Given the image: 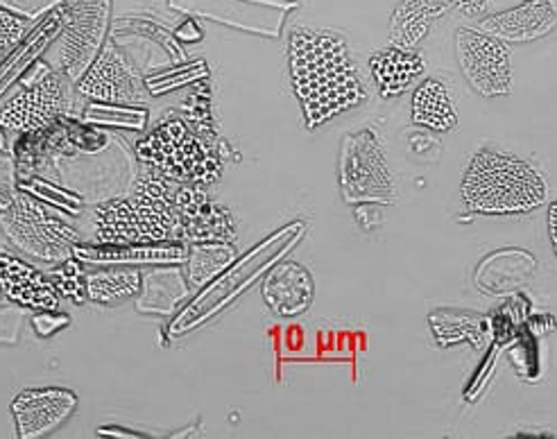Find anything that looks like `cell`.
Returning <instances> with one entry per match:
<instances>
[{
	"label": "cell",
	"instance_id": "cell-33",
	"mask_svg": "<svg viewBox=\"0 0 557 439\" xmlns=\"http://www.w3.org/2000/svg\"><path fill=\"white\" fill-rule=\"evenodd\" d=\"M18 193V168L10 150L0 152V211L8 209Z\"/></svg>",
	"mask_w": 557,
	"mask_h": 439
},
{
	"label": "cell",
	"instance_id": "cell-9",
	"mask_svg": "<svg viewBox=\"0 0 557 439\" xmlns=\"http://www.w3.org/2000/svg\"><path fill=\"white\" fill-rule=\"evenodd\" d=\"M60 10L64 18L60 71L75 85L107 43L111 0H62Z\"/></svg>",
	"mask_w": 557,
	"mask_h": 439
},
{
	"label": "cell",
	"instance_id": "cell-2",
	"mask_svg": "<svg viewBox=\"0 0 557 439\" xmlns=\"http://www.w3.org/2000/svg\"><path fill=\"white\" fill-rule=\"evenodd\" d=\"M460 198L469 213L525 215L548 200V186L525 159L483 148L471 156L462 175Z\"/></svg>",
	"mask_w": 557,
	"mask_h": 439
},
{
	"label": "cell",
	"instance_id": "cell-26",
	"mask_svg": "<svg viewBox=\"0 0 557 439\" xmlns=\"http://www.w3.org/2000/svg\"><path fill=\"white\" fill-rule=\"evenodd\" d=\"M431 331L442 347H454L469 342L473 347H481L483 334V317L473 313L460 311H437L431 315Z\"/></svg>",
	"mask_w": 557,
	"mask_h": 439
},
{
	"label": "cell",
	"instance_id": "cell-8",
	"mask_svg": "<svg viewBox=\"0 0 557 439\" xmlns=\"http://www.w3.org/2000/svg\"><path fill=\"white\" fill-rule=\"evenodd\" d=\"M341 193L347 204H395L397 181L372 129L347 134L338 161Z\"/></svg>",
	"mask_w": 557,
	"mask_h": 439
},
{
	"label": "cell",
	"instance_id": "cell-29",
	"mask_svg": "<svg viewBox=\"0 0 557 439\" xmlns=\"http://www.w3.org/2000/svg\"><path fill=\"white\" fill-rule=\"evenodd\" d=\"M180 116L195 129L198 134L207 136V139L218 141V129L213 121V106H211V89H209V79L195 85L193 91L184 98Z\"/></svg>",
	"mask_w": 557,
	"mask_h": 439
},
{
	"label": "cell",
	"instance_id": "cell-20",
	"mask_svg": "<svg viewBox=\"0 0 557 439\" xmlns=\"http://www.w3.org/2000/svg\"><path fill=\"white\" fill-rule=\"evenodd\" d=\"M426 71V62L417 48H401L389 46L376 50L370 58V73L374 77V85L379 96L385 100H393L410 91L417 79Z\"/></svg>",
	"mask_w": 557,
	"mask_h": 439
},
{
	"label": "cell",
	"instance_id": "cell-19",
	"mask_svg": "<svg viewBox=\"0 0 557 439\" xmlns=\"http://www.w3.org/2000/svg\"><path fill=\"white\" fill-rule=\"evenodd\" d=\"M64 33V18L62 10L54 8L46 16L33 23L25 37L5 54L0 62V98H3L14 85L23 79V75L30 71L41 54L50 48L54 39H60Z\"/></svg>",
	"mask_w": 557,
	"mask_h": 439
},
{
	"label": "cell",
	"instance_id": "cell-31",
	"mask_svg": "<svg viewBox=\"0 0 557 439\" xmlns=\"http://www.w3.org/2000/svg\"><path fill=\"white\" fill-rule=\"evenodd\" d=\"M33 23L35 21H27L0 5V62H3L5 54L25 37Z\"/></svg>",
	"mask_w": 557,
	"mask_h": 439
},
{
	"label": "cell",
	"instance_id": "cell-27",
	"mask_svg": "<svg viewBox=\"0 0 557 439\" xmlns=\"http://www.w3.org/2000/svg\"><path fill=\"white\" fill-rule=\"evenodd\" d=\"M18 190L37 198L39 202L62 211L64 215H79L87 209V200L75 190L46 175H18Z\"/></svg>",
	"mask_w": 557,
	"mask_h": 439
},
{
	"label": "cell",
	"instance_id": "cell-37",
	"mask_svg": "<svg viewBox=\"0 0 557 439\" xmlns=\"http://www.w3.org/2000/svg\"><path fill=\"white\" fill-rule=\"evenodd\" d=\"M546 223H548V238L553 244V252L557 259V200L548 204V215H546Z\"/></svg>",
	"mask_w": 557,
	"mask_h": 439
},
{
	"label": "cell",
	"instance_id": "cell-11",
	"mask_svg": "<svg viewBox=\"0 0 557 439\" xmlns=\"http://www.w3.org/2000/svg\"><path fill=\"white\" fill-rule=\"evenodd\" d=\"M75 93L91 102L146 104V77L116 41H107L87 73L75 81Z\"/></svg>",
	"mask_w": 557,
	"mask_h": 439
},
{
	"label": "cell",
	"instance_id": "cell-38",
	"mask_svg": "<svg viewBox=\"0 0 557 439\" xmlns=\"http://www.w3.org/2000/svg\"><path fill=\"white\" fill-rule=\"evenodd\" d=\"M5 150H10L8 148V131L0 127V152H5Z\"/></svg>",
	"mask_w": 557,
	"mask_h": 439
},
{
	"label": "cell",
	"instance_id": "cell-39",
	"mask_svg": "<svg viewBox=\"0 0 557 439\" xmlns=\"http://www.w3.org/2000/svg\"><path fill=\"white\" fill-rule=\"evenodd\" d=\"M0 304H5V297H3V292H0Z\"/></svg>",
	"mask_w": 557,
	"mask_h": 439
},
{
	"label": "cell",
	"instance_id": "cell-7",
	"mask_svg": "<svg viewBox=\"0 0 557 439\" xmlns=\"http://www.w3.org/2000/svg\"><path fill=\"white\" fill-rule=\"evenodd\" d=\"M138 173L134 146L129 148L116 134L114 143L100 152H71L62 156L50 173V179L75 190L94 204L129 193Z\"/></svg>",
	"mask_w": 557,
	"mask_h": 439
},
{
	"label": "cell",
	"instance_id": "cell-17",
	"mask_svg": "<svg viewBox=\"0 0 557 439\" xmlns=\"http://www.w3.org/2000/svg\"><path fill=\"white\" fill-rule=\"evenodd\" d=\"M265 306L276 317H297L313 304L315 284L311 272L295 261L276 263L261 286Z\"/></svg>",
	"mask_w": 557,
	"mask_h": 439
},
{
	"label": "cell",
	"instance_id": "cell-23",
	"mask_svg": "<svg viewBox=\"0 0 557 439\" xmlns=\"http://www.w3.org/2000/svg\"><path fill=\"white\" fill-rule=\"evenodd\" d=\"M144 272L138 267L104 265L87 269V294L91 304L116 306L141 292Z\"/></svg>",
	"mask_w": 557,
	"mask_h": 439
},
{
	"label": "cell",
	"instance_id": "cell-14",
	"mask_svg": "<svg viewBox=\"0 0 557 439\" xmlns=\"http://www.w3.org/2000/svg\"><path fill=\"white\" fill-rule=\"evenodd\" d=\"M188 254L186 242H132V244H104L79 240L73 247V256L87 267H138L152 265H182Z\"/></svg>",
	"mask_w": 557,
	"mask_h": 439
},
{
	"label": "cell",
	"instance_id": "cell-5",
	"mask_svg": "<svg viewBox=\"0 0 557 439\" xmlns=\"http://www.w3.org/2000/svg\"><path fill=\"white\" fill-rule=\"evenodd\" d=\"M94 242H182L177 213L171 202L125 193L94 204Z\"/></svg>",
	"mask_w": 557,
	"mask_h": 439
},
{
	"label": "cell",
	"instance_id": "cell-32",
	"mask_svg": "<svg viewBox=\"0 0 557 439\" xmlns=\"http://www.w3.org/2000/svg\"><path fill=\"white\" fill-rule=\"evenodd\" d=\"M27 313H30V311H25L16 304H10V301L0 304V347L18 344Z\"/></svg>",
	"mask_w": 557,
	"mask_h": 439
},
{
	"label": "cell",
	"instance_id": "cell-10",
	"mask_svg": "<svg viewBox=\"0 0 557 439\" xmlns=\"http://www.w3.org/2000/svg\"><path fill=\"white\" fill-rule=\"evenodd\" d=\"M456 60L469 87L483 98H506L512 91V64L506 41L479 27L456 33Z\"/></svg>",
	"mask_w": 557,
	"mask_h": 439
},
{
	"label": "cell",
	"instance_id": "cell-21",
	"mask_svg": "<svg viewBox=\"0 0 557 439\" xmlns=\"http://www.w3.org/2000/svg\"><path fill=\"white\" fill-rule=\"evenodd\" d=\"M456 8V0H399L389 14V43L417 48L433 30V25Z\"/></svg>",
	"mask_w": 557,
	"mask_h": 439
},
{
	"label": "cell",
	"instance_id": "cell-12",
	"mask_svg": "<svg viewBox=\"0 0 557 439\" xmlns=\"http://www.w3.org/2000/svg\"><path fill=\"white\" fill-rule=\"evenodd\" d=\"M171 204L177 213L182 242H234L236 223L230 209L218 204L205 186L177 184Z\"/></svg>",
	"mask_w": 557,
	"mask_h": 439
},
{
	"label": "cell",
	"instance_id": "cell-15",
	"mask_svg": "<svg viewBox=\"0 0 557 439\" xmlns=\"http://www.w3.org/2000/svg\"><path fill=\"white\" fill-rule=\"evenodd\" d=\"M555 27V0H521L519 5L510 10L485 14L483 18H479V30L506 43H531L548 37Z\"/></svg>",
	"mask_w": 557,
	"mask_h": 439
},
{
	"label": "cell",
	"instance_id": "cell-24",
	"mask_svg": "<svg viewBox=\"0 0 557 439\" xmlns=\"http://www.w3.org/2000/svg\"><path fill=\"white\" fill-rule=\"evenodd\" d=\"M238 259L234 242H193L188 244L186 261L182 263L193 290H202L230 269Z\"/></svg>",
	"mask_w": 557,
	"mask_h": 439
},
{
	"label": "cell",
	"instance_id": "cell-18",
	"mask_svg": "<svg viewBox=\"0 0 557 439\" xmlns=\"http://www.w3.org/2000/svg\"><path fill=\"white\" fill-rule=\"evenodd\" d=\"M195 290L182 265H152L144 272L141 292L136 294V311L148 317H175Z\"/></svg>",
	"mask_w": 557,
	"mask_h": 439
},
{
	"label": "cell",
	"instance_id": "cell-3",
	"mask_svg": "<svg viewBox=\"0 0 557 439\" xmlns=\"http://www.w3.org/2000/svg\"><path fill=\"white\" fill-rule=\"evenodd\" d=\"M134 154L141 168L207 188L225 173L230 148L222 139L213 141L195 131L180 114H169L134 143Z\"/></svg>",
	"mask_w": 557,
	"mask_h": 439
},
{
	"label": "cell",
	"instance_id": "cell-1",
	"mask_svg": "<svg viewBox=\"0 0 557 439\" xmlns=\"http://www.w3.org/2000/svg\"><path fill=\"white\" fill-rule=\"evenodd\" d=\"M290 85L306 129H318L368 100L343 35L315 27H293L288 35Z\"/></svg>",
	"mask_w": 557,
	"mask_h": 439
},
{
	"label": "cell",
	"instance_id": "cell-36",
	"mask_svg": "<svg viewBox=\"0 0 557 439\" xmlns=\"http://www.w3.org/2000/svg\"><path fill=\"white\" fill-rule=\"evenodd\" d=\"M456 8L467 18H481L490 10V0H456Z\"/></svg>",
	"mask_w": 557,
	"mask_h": 439
},
{
	"label": "cell",
	"instance_id": "cell-4",
	"mask_svg": "<svg viewBox=\"0 0 557 439\" xmlns=\"http://www.w3.org/2000/svg\"><path fill=\"white\" fill-rule=\"evenodd\" d=\"M0 229L14 250L27 259L58 265L73 256V247L82 240L64 213L18 190L14 202L0 211Z\"/></svg>",
	"mask_w": 557,
	"mask_h": 439
},
{
	"label": "cell",
	"instance_id": "cell-30",
	"mask_svg": "<svg viewBox=\"0 0 557 439\" xmlns=\"http://www.w3.org/2000/svg\"><path fill=\"white\" fill-rule=\"evenodd\" d=\"M205 79H209V68L205 62H184L177 68L146 75V89L150 96H163L180 87H195Z\"/></svg>",
	"mask_w": 557,
	"mask_h": 439
},
{
	"label": "cell",
	"instance_id": "cell-6",
	"mask_svg": "<svg viewBox=\"0 0 557 439\" xmlns=\"http://www.w3.org/2000/svg\"><path fill=\"white\" fill-rule=\"evenodd\" d=\"M75 98L69 75L39 60L23 75L16 93L0 104V127L14 136L44 129L66 114H75Z\"/></svg>",
	"mask_w": 557,
	"mask_h": 439
},
{
	"label": "cell",
	"instance_id": "cell-16",
	"mask_svg": "<svg viewBox=\"0 0 557 439\" xmlns=\"http://www.w3.org/2000/svg\"><path fill=\"white\" fill-rule=\"evenodd\" d=\"M0 292L5 301L25 311H58L62 297L50 284L48 274L21 256L0 252Z\"/></svg>",
	"mask_w": 557,
	"mask_h": 439
},
{
	"label": "cell",
	"instance_id": "cell-13",
	"mask_svg": "<svg viewBox=\"0 0 557 439\" xmlns=\"http://www.w3.org/2000/svg\"><path fill=\"white\" fill-rule=\"evenodd\" d=\"M77 410V394L69 388H27L12 401V417L21 439H44L60 430Z\"/></svg>",
	"mask_w": 557,
	"mask_h": 439
},
{
	"label": "cell",
	"instance_id": "cell-22",
	"mask_svg": "<svg viewBox=\"0 0 557 439\" xmlns=\"http://www.w3.org/2000/svg\"><path fill=\"white\" fill-rule=\"evenodd\" d=\"M410 121L431 131H451L458 125L456 100L451 87L442 77H426L412 93Z\"/></svg>",
	"mask_w": 557,
	"mask_h": 439
},
{
	"label": "cell",
	"instance_id": "cell-25",
	"mask_svg": "<svg viewBox=\"0 0 557 439\" xmlns=\"http://www.w3.org/2000/svg\"><path fill=\"white\" fill-rule=\"evenodd\" d=\"M79 118L91 125L107 129H129L146 131L150 123V112L146 104H116V102H91L85 100Z\"/></svg>",
	"mask_w": 557,
	"mask_h": 439
},
{
	"label": "cell",
	"instance_id": "cell-34",
	"mask_svg": "<svg viewBox=\"0 0 557 439\" xmlns=\"http://www.w3.org/2000/svg\"><path fill=\"white\" fill-rule=\"evenodd\" d=\"M30 324L41 340H50L52 336H58L60 331H64V328H69L73 324V319L69 313H62L60 309L58 311H35L30 315Z\"/></svg>",
	"mask_w": 557,
	"mask_h": 439
},
{
	"label": "cell",
	"instance_id": "cell-35",
	"mask_svg": "<svg viewBox=\"0 0 557 439\" xmlns=\"http://www.w3.org/2000/svg\"><path fill=\"white\" fill-rule=\"evenodd\" d=\"M60 3L62 0H0V5L27 21H39L54 8H60Z\"/></svg>",
	"mask_w": 557,
	"mask_h": 439
},
{
	"label": "cell",
	"instance_id": "cell-28",
	"mask_svg": "<svg viewBox=\"0 0 557 439\" xmlns=\"http://www.w3.org/2000/svg\"><path fill=\"white\" fill-rule=\"evenodd\" d=\"M48 279L58 290V294L75 306H85L89 301L87 294V265L77 261L75 256L52 265L48 272Z\"/></svg>",
	"mask_w": 557,
	"mask_h": 439
}]
</instances>
